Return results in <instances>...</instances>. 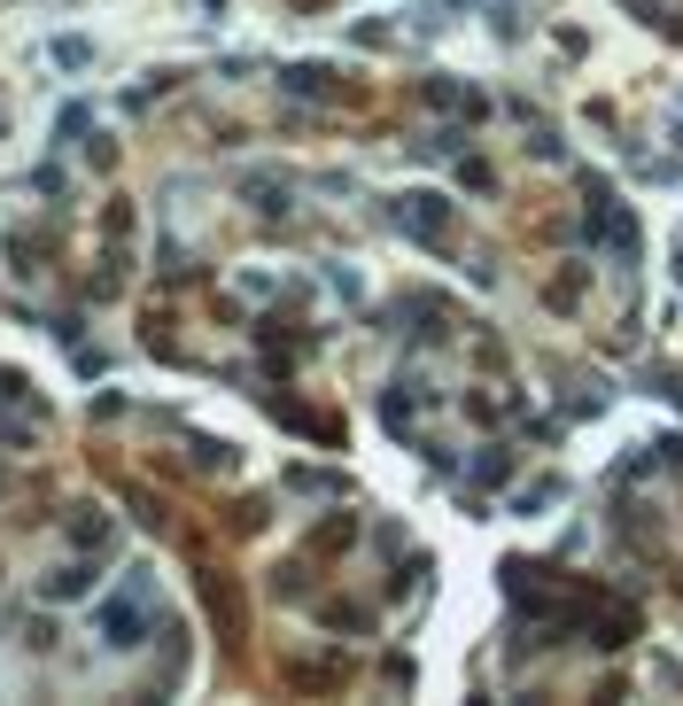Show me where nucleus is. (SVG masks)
<instances>
[{
  "instance_id": "5",
  "label": "nucleus",
  "mask_w": 683,
  "mask_h": 706,
  "mask_svg": "<svg viewBox=\"0 0 683 706\" xmlns=\"http://www.w3.org/2000/svg\"><path fill=\"white\" fill-rule=\"evenodd\" d=\"M544 505H559V482H536V489H521V512H529V520H536Z\"/></svg>"
},
{
  "instance_id": "1",
  "label": "nucleus",
  "mask_w": 683,
  "mask_h": 706,
  "mask_svg": "<svg viewBox=\"0 0 683 706\" xmlns=\"http://www.w3.org/2000/svg\"><path fill=\"white\" fill-rule=\"evenodd\" d=\"M94 629H102V645H117V652H132V645L148 637V575H140V582H125L117 598H102Z\"/></svg>"
},
{
  "instance_id": "4",
  "label": "nucleus",
  "mask_w": 683,
  "mask_h": 706,
  "mask_svg": "<svg viewBox=\"0 0 683 706\" xmlns=\"http://www.w3.org/2000/svg\"><path fill=\"white\" fill-rule=\"evenodd\" d=\"M78 590H94V567H62L55 575V598H78Z\"/></svg>"
},
{
  "instance_id": "3",
  "label": "nucleus",
  "mask_w": 683,
  "mask_h": 706,
  "mask_svg": "<svg viewBox=\"0 0 683 706\" xmlns=\"http://www.w3.org/2000/svg\"><path fill=\"white\" fill-rule=\"evenodd\" d=\"M505 474H512V459H505V451H482V459H474V482H489V489H497Z\"/></svg>"
},
{
  "instance_id": "2",
  "label": "nucleus",
  "mask_w": 683,
  "mask_h": 706,
  "mask_svg": "<svg viewBox=\"0 0 683 706\" xmlns=\"http://www.w3.org/2000/svg\"><path fill=\"white\" fill-rule=\"evenodd\" d=\"M443 218H451L443 195H404V202H396V225L419 233V241H443Z\"/></svg>"
}]
</instances>
